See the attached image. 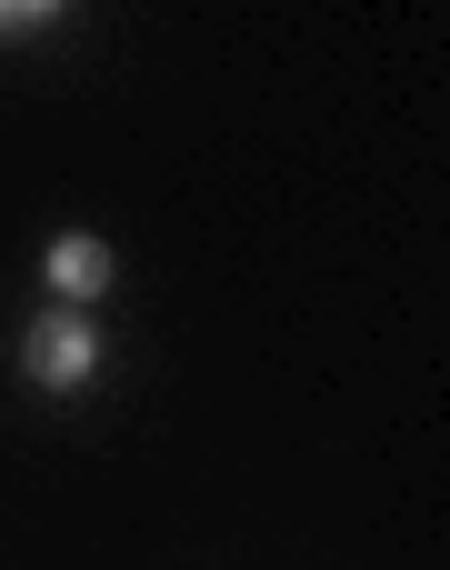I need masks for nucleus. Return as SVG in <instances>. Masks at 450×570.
<instances>
[{"mask_svg": "<svg viewBox=\"0 0 450 570\" xmlns=\"http://www.w3.org/2000/svg\"><path fill=\"white\" fill-rule=\"evenodd\" d=\"M50 301H60V311H90V301H110V240H90V230L50 240Z\"/></svg>", "mask_w": 450, "mask_h": 570, "instance_id": "2", "label": "nucleus"}, {"mask_svg": "<svg viewBox=\"0 0 450 570\" xmlns=\"http://www.w3.org/2000/svg\"><path fill=\"white\" fill-rule=\"evenodd\" d=\"M20 371H30L40 391H80V381L100 371V331H90V311H40L30 341H20Z\"/></svg>", "mask_w": 450, "mask_h": 570, "instance_id": "1", "label": "nucleus"}]
</instances>
